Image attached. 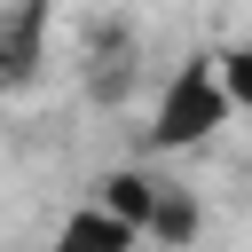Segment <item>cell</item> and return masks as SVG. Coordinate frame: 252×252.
<instances>
[{
	"label": "cell",
	"instance_id": "cell-4",
	"mask_svg": "<svg viewBox=\"0 0 252 252\" xmlns=\"http://www.w3.org/2000/svg\"><path fill=\"white\" fill-rule=\"evenodd\" d=\"M197 228H205L197 197H189V189H173V181H158V197H150V220H142V236H150V244H165V252H181V244H197Z\"/></svg>",
	"mask_w": 252,
	"mask_h": 252
},
{
	"label": "cell",
	"instance_id": "cell-1",
	"mask_svg": "<svg viewBox=\"0 0 252 252\" xmlns=\"http://www.w3.org/2000/svg\"><path fill=\"white\" fill-rule=\"evenodd\" d=\"M220 118H228V94H220V79H213V55H189V63L165 79V94H158L150 150H189V142H205Z\"/></svg>",
	"mask_w": 252,
	"mask_h": 252
},
{
	"label": "cell",
	"instance_id": "cell-3",
	"mask_svg": "<svg viewBox=\"0 0 252 252\" xmlns=\"http://www.w3.org/2000/svg\"><path fill=\"white\" fill-rule=\"evenodd\" d=\"M47 16H55V0H16L0 16V87H24L47 63Z\"/></svg>",
	"mask_w": 252,
	"mask_h": 252
},
{
	"label": "cell",
	"instance_id": "cell-7",
	"mask_svg": "<svg viewBox=\"0 0 252 252\" xmlns=\"http://www.w3.org/2000/svg\"><path fill=\"white\" fill-rule=\"evenodd\" d=\"M213 79H220L228 110H252V47H220L213 55Z\"/></svg>",
	"mask_w": 252,
	"mask_h": 252
},
{
	"label": "cell",
	"instance_id": "cell-2",
	"mask_svg": "<svg viewBox=\"0 0 252 252\" xmlns=\"http://www.w3.org/2000/svg\"><path fill=\"white\" fill-rule=\"evenodd\" d=\"M79 55H87V71H79V79H87V102H94V110H118V102L142 87V39H134V24H126V16H94Z\"/></svg>",
	"mask_w": 252,
	"mask_h": 252
},
{
	"label": "cell",
	"instance_id": "cell-5",
	"mask_svg": "<svg viewBox=\"0 0 252 252\" xmlns=\"http://www.w3.org/2000/svg\"><path fill=\"white\" fill-rule=\"evenodd\" d=\"M55 252H134V228H126L118 213H102V205H87V213H71V220H63V236H55Z\"/></svg>",
	"mask_w": 252,
	"mask_h": 252
},
{
	"label": "cell",
	"instance_id": "cell-6",
	"mask_svg": "<svg viewBox=\"0 0 252 252\" xmlns=\"http://www.w3.org/2000/svg\"><path fill=\"white\" fill-rule=\"evenodd\" d=\"M150 197H158V181H150V173H110L94 205H102V213H118V220L142 236V220H150Z\"/></svg>",
	"mask_w": 252,
	"mask_h": 252
}]
</instances>
